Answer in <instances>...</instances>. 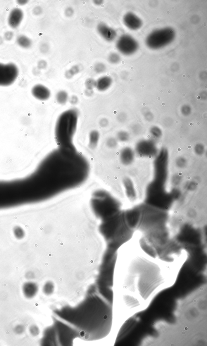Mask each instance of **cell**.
Instances as JSON below:
<instances>
[{"label": "cell", "mask_w": 207, "mask_h": 346, "mask_svg": "<svg viewBox=\"0 0 207 346\" xmlns=\"http://www.w3.org/2000/svg\"><path fill=\"white\" fill-rule=\"evenodd\" d=\"M136 249L131 250L124 286L125 302L131 315L144 310L158 293L172 286L180 265Z\"/></svg>", "instance_id": "6da1fadb"}, {"label": "cell", "mask_w": 207, "mask_h": 346, "mask_svg": "<svg viewBox=\"0 0 207 346\" xmlns=\"http://www.w3.org/2000/svg\"><path fill=\"white\" fill-rule=\"evenodd\" d=\"M77 114L73 111H68L60 117L56 126V136L61 143H70L75 131Z\"/></svg>", "instance_id": "7a4b0ae2"}, {"label": "cell", "mask_w": 207, "mask_h": 346, "mask_svg": "<svg viewBox=\"0 0 207 346\" xmlns=\"http://www.w3.org/2000/svg\"><path fill=\"white\" fill-rule=\"evenodd\" d=\"M175 35L174 29L170 27L156 29L148 36L146 43L149 48L159 49L172 43L175 39Z\"/></svg>", "instance_id": "3957f363"}, {"label": "cell", "mask_w": 207, "mask_h": 346, "mask_svg": "<svg viewBox=\"0 0 207 346\" xmlns=\"http://www.w3.org/2000/svg\"><path fill=\"white\" fill-rule=\"evenodd\" d=\"M19 75L18 68L15 64L10 63H0V86L11 85L16 80Z\"/></svg>", "instance_id": "277c9868"}, {"label": "cell", "mask_w": 207, "mask_h": 346, "mask_svg": "<svg viewBox=\"0 0 207 346\" xmlns=\"http://www.w3.org/2000/svg\"><path fill=\"white\" fill-rule=\"evenodd\" d=\"M116 46L119 52L126 55L134 53L139 47L137 41L128 34H123L119 37L116 42Z\"/></svg>", "instance_id": "5b68a950"}, {"label": "cell", "mask_w": 207, "mask_h": 346, "mask_svg": "<svg viewBox=\"0 0 207 346\" xmlns=\"http://www.w3.org/2000/svg\"><path fill=\"white\" fill-rule=\"evenodd\" d=\"M97 30L100 36L108 42L113 41L117 37L115 30L105 23L101 22L98 24Z\"/></svg>", "instance_id": "8992f818"}, {"label": "cell", "mask_w": 207, "mask_h": 346, "mask_svg": "<svg viewBox=\"0 0 207 346\" xmlns=\"http://www.w3.org/2000/svg\"><path fill=\"white\" fill-rule=\"evenodd\" d=\"M123 22L125 25L132 30H137L142 26V20L132 12H128L125 15Z\"/></svg>", "instance_id": "52a82bcc"}, {"label": "cell", "mask_w": 207, "mask_h": 346, "mask_svg": "<svg viewBox=\"0 0 207 346\" xmlns=\"http://www.w3.org/2000/svg\"><path fill=\"white\" fill-rule=\"evenodd\" d=\"M31 93L35 98L40 101H46L51 97L50 90L44 85L38 84L32 87Z\"/></svg>", "instance_id": "ba28073f"}, {"label": "cell", "mask_w": 207, "mask_h": 346, "mask_svg": "<svg viewBox=\"0 0 207 346\" xmlns=\"http://www.w3.org/2000/svg\"><path fill=\"white\" fill-rule=\"evenodd\" d=\"M24 17L23 11L19 8H15L11 11L8 19L9 26L12 28H17L22 22Z\"/></svg>", "instance_id": "9c48e42d"}, {"label": "cell", "mask_w": 207, "mask_h": 346, "mask_svg": "<svg viewBox=\"0 0 207 346\" xmlns=\"http://www.w3.org/2000/svg\"><path fill=\"white\" fill-rule=\"evenodd\" d=\"M123 184L128 198L130 201H134L137 198V193L132 181L129 178H125L123 179Z\"/></svg>", "instance_id": "30bf717a"}, {"label": "cell", "mask_w": 207, "mask_h": 346, "mask_svg": "<svg viewBox=\"0 0 207 346\" xmlns=\"http://www.w3.org/2000/svg\"><path fill=\"white\" fill-rule=\"evenodd\" d=\"M112 82V79L111 77L103 76L96 81V88L99 91H105L110 87Z\"/></svg>", "instance_id": "8fae6325"}, {"label": "cell", "mask_w": 207, "mask_h": 346, "mask_svg": "<svg viewBox=\"0 0 207 346\" xmlns=\"http://www.w3.org/2000/svg\"><path fill=\"white\" fill-rule=\"evenodd\" d=\"M120 159L123 164L125 165H130L133 162L134 156L131 150L125 149L121 152Z\"/></svg>", "instance_id": "7c38bea8"}, {"label": "cell", "mask_w": 207, "mask_h": 346, "mask_svg": "<svg viewBox=\"0 0 207 346\" xmlns=\"http://www.w3.org/2000/svg\"><path fill=\"white\" fill-rule=\"evenodd\" d=\"M36 291V286L32 282H27L23 286V292L27 298H30L34 295Z\"/></svg>", "instance_id": "4fadbf2b"}, {"label": "cell", "mask_w": 207, "mask_h": 346, "mask_svg": "<svg viewBox=\"0 0 207 346\" xmlns=\"http://www.w3.org/2000/svg\"><path fill=\"white\" fill-rule=\"evenodd\" d=\"M100 138V134L96 130H93L90 133L89 139V147L92 149H95L98 145Z\"/></svg>", "instance_id": "5bb4252c"}, {"label": "cell", "mask_w": 207, "mask_h": 346, "mask_svg": "<svg viewBox=\"0 0 207 346\" xmlns=\"http://www.w3.org/2000/svg\"><path fill=\"white\" fill-rule=\"evenodd\" d=\"M16 42L20 47L23 48H29L32 45L31 39L24 35H20L18 36Z\"/></svg>", "instance_id": "9a60e30c"}, {"label": "cell", "mask_w": 207, "mask_h": 346, "mask_svg": "<svg viewBox=\"0 0 207 346\" xmlns=\"http://www.w3.org/2000/svg\"><path fill=\"white\" fill-rule=\"evenodd\" d=\"M56 100L59 104L64 105L68 100V95L65 91H60L56 95Z\"/></svg>", "instance_id": "2e32d148"}, {"label": "cell", "mask_w": 207, "mask_h": 346, "mask_svg": "<svg viewBox=\"0 0 207 346\" xmlns=\"http://www.w3.org/2000/svg\"><path fill=\"white\" fill-rule=\"evenodd\" d=\"M81 69L80 66L77 65H74L71 67L70 69L66 71L65 73V77L66 79H70L73 77L74 76L78 74L80 72Z\"/></svg>", "instance_id": "e0dca14e"}, {"label": "cell", "mask_w": 207, "mask_h": 346, "mask_svg": "<svg viewBox=\"0 0 207 346\" xmlns=\"http://www.w3.org/2000/svg\"><path fill=\"white\" fill-rule=\"evenodd\" d=\"M13 233L15 237L19 239H23L25 235L24 230L19 226L15 227L13 229Z\"/></svg>", "instance_id": "ac0fdd59"}, {"label": "cell", "mask_w": 207, "mask_h": 346, "mask_svg": "<svg viewBox=\"0 0 207 346\" xmlns=\"http://www.w3.org/2000/svg\"><path fill=\"white\" fill-rule=\"evenodd\" d=\"M108 60L111 64H117L119 63L121 60V57L118 53H112L109 55Z\"/></svg>", "instance_id": "d6986e66"}, {"label": "cell", "mask_w": 207, "mask_h": 346, "mask_svg": "<svg viewBox=\"0 0 207 346\" xmlns=\"http://www.w3.org/2000/svg\"><path fill=\"white\" fill-rule=\"evenodd\" d=\"M106 67L105 64L102 62L96 63L94 66V69L97 74H101L105 72Z\"/></svg>", "instance_id": "ffe728a7"}, {"label": "cell", "mask_w": 207, "mask_h": 346, "mask_svg": "<svg viewBox=\"0 0 207 346\" xmlns=\"http://www.w3.org/2000/svg\"><path fill=\"white\" fill-rule=\"evenodd\" d=\"M85 84L86 89L93 90L96 87V81L92 78H88L85 81Z\"/></svg>", "instance_id": "44dd1931"}, {"label": "cell", "mask_w": 207, "mask_h": 346, "mask_svg": "<svg viewBox=\"0 0 207 346\" xmlns=\"http://www.w3.org/2000/svg\"><path fill=\"white\" fill-rule=\"evenodd\" d=\"M176 164L178 168H183L186 165L187 162L185 159L183 158H179L176 160Z\"/></svg>", "instance_id": "7402d4cb"}, {"label": "cell", "mask_w": 207, "mask_h": 346, "mask_svg": "<svg viewBox=\"0 0 207 346\" xmlns=\"http://www.w3.org/2000/svg\"><path fill=\"white\" fill-rule=\"evenodd\" d=\"M106 145L110 148H114L117 145V141L114 138H109L106 141Z\"/></svg>", "instance_id": "603a6c76"}, {"label": "cell", "mask_w": 207, "mask_h": 346, "mask_svg": "<svg viewBox=\"0 0 207 346\" xmlns=\"http://www.w3.org/2000/svg\"><path fill=\"white\" fill-rule=\"evenodd\" d=\"M49 45L46 43H43L40 47V51L43 54L47 53L49 50Z\"/></svg>", "instance_id": "cb8c5ba5"}, {"label": "cell", "mask_w": 207, "mask_h": 346, "mask_svg": "<svg viewBox=\"0 0 207 346\" xmlns=\"http://www.w3.org/2000/svg\"><path fill=\"white\" fill-rule=\"evenodd\" d=\"M74 10L71 7H68L64 11V14L67 17H71L73 15Z\"/></svg>", "instance_id": "d4e9b609"}, {"label": "cell", "mask_w": 207, "mask_h": 346, "mask_svg": "<svg viewBox=\"0 0 207 346\" xmlns=\"http://www.w3.org/2000/svg\"><path fill=\"white\" fill-rule=\"evenodd\" d=\"M181 177L178 175H175L173 176L172 179V183L175 185H178L181 182Z\"/></svg>", "instance_id": "484cf974"}, {"label": "cell", "mask_w": 207, "mask_h": 346, "mask_svg": "<svg viewBox=\"0 0 207 346\" xmlns=\"http://www.w3.org/2000/svg\"><path fill=\"white\" fill-rule=\"evenodd\" d=\"M127 135L125 133L121 132L118 134V138L119 140L122 141H125L127 139Z\"/></svg>", "instance_id": "4316f807"}, {"label": "cell", "mask_w": 207, "mask_h": 346, "mask_svg": "<svg viewBox=\"0 0 207 346\" xmlns=\"http://www.w3.org/2000/svg\"><path fill=\"white\" fill-rule=\"evenodd\" d=\"M13 36V33L12 32L8 31L5 33L4 38L7 41H9L12 39Z\"/></svg>", "instance_id": "83f0119b"}, {"label": "cell", "mask_w": 207, "mask_h": 346, "mask_svg": "<svg viewBox=\"0 0 207 346\" xmlns=\"http://www.w3.org/2000/svg\"><path fill=\"white\" fill-rule=\"evenodd\" d=\"M99 124L101 127H105L107 126L108 124V121L107 119L106 118H103L100 120L99 122Z\"/></svg>", "instance_id": "f1b7e54d"}, {"label": "cell", "mask_w": 207, "mask_h": 346, "mask_svg": "<svg viewBox=\"0 0 207 346\" xmlns=\"http://www.w3.org/2000/svg\"><path fill=\"white\" fill-rule=\"evenodd\" d=\"M42 12H43V10H42V8L39 6L35 7L33 9V13L35 15H40L42 14Z\"/></svg>", "instance_id": "f546056e"}, {"label": "cell", "mask_w": 207, "mask_h": 346, "mask_svg": "<svg viewBox=\"0 0 207 346\" xmlns=\"http://www.w3.org/2000/svg\"><path fill=\"white\" fill-rule=\"evenodd\" d=\"M47 66V63L44 60L40 61L38 63V67L40 69H44Z\"/></svg>", "instance_id": "4dcf8cb0"}, {"label": "cell", "mask_w": 207, "mask_h": 346, "mask_svg": "<svg viewBox=\"0 0 207 346\" xmlns=\"http://www.w3.org/2000/svg\"><path fill=\"white\" fill-rule=\"evenodd\" d=\"M69 102L71 103V104H73V105H75V104H77L78 102L77 97L75 95L72 96L70 98Z\"/></svg>", "instance_id": "1f68e13d"}, {"label": "cell", "mask_w": 207, "mask_h": 346, "mask_svg": "<svg viewBox=\"0 0 207 346\" xmlns=\"http://www.w3.org/2000/svg\"><path fill=\"white\" fill-rule=\"evenodd\" d=\"M85 94L87 96L90 97L92 95L94 94V91L93 90H89L86 89L85 91Z\"/></svg>", "instance_id": "d6a6232c"}, {"label": "cell", "mask_w": 207, "mask_h": 346, "mask_svg": "<svg viewBox=\"0 0 207 346\" xmlns=\"http://www.w3.org/2000/svg\"><path fill=\"white\" fill-rule=\"evenodd\" d=\"M94 4L97 6H100L103 4L104 1L102 0H95L93 1Z\"/></svg>", "instance_id": "836d02e7"}, {"label": "cell", "mask_w": 207, "mask_h": 346, "mask_svg": "<svg viewBox=\"0 0 207 346\" xmlns=\"http://www.w3.org/2000/svg\"><path fill=\"white\" fill-rule=\"evenodd\" d=\"M15 329L16 331V332H18L19 333H20L21 332H23V330H24V328H23V327L22 326H19L17 328H15Z\"/></svg>", "instance_id": "e575fe53"}, {"label": "cell", "mask_w": 207, "mask_h": 346, "mask_svg": "<svg viewBox=\"0 0 207 346\" xmlns=\"http://www.w3.org/2000/svg\"><path fill=\"white\" fill-rule=\"evenodd\" d=\"M18 4H20V5H25V4H26V3H27V2H28V1H18Z\"/></svg>", "instance_id": "d590c367"}]
</instances>
